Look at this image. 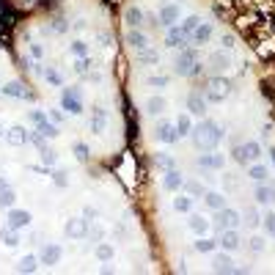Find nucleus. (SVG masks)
Instances as JSON below:
<instances>
[{"mask_svg":"<svg viewBox=\"0 0 275 275\" xmlns=\"http://www.w3.org/2000/svg\"><path fill=\"white\" fill-rule=\"evenodd\" d=\"M192 146L198 151H215L218 149V143L223 140V135L226 132L220 130V124H215V121H209V118H204L201 124H195L192 127Z\"/></svg>","mask_w":275,"mask_h":275,"instance_id":"nucleus-1","label":"nucleus"},{"mask_svg":"<svg viewBox=\"0 0 275 275\" xmlns=\"http://www.w3.org/2000/svg\"><path fill=\"white\" fill-rule=\"evenodd\" d=\"M173 72L182 77H195L201 75V63H198V53L190 47H185L182 53L176 55V63H173Z\"/></svg>","mask_w":275,"mask_h":275,"instance_id":"nucleus-2","label":"nucleus"},{"mask_svg":"<svg viewBox=\"0 0 275 275\" xmlns=\"http://www.w3.org/2000/svg\"><path fill=\"white\" fill-rule=\"evenodd\" d=\"M228 91H231V82H228L226 77H212V80H206L201 94H204L206 102H223L228 96Z\"/></svg>","mask_w":275,"mask_h":275,"instance_id":"nucleus-3","label":"nucleus"},{"mask_svg":"<svg viewBox=\"0 0 275 275\" xmlns=\"http://www.w3.org/2000/svg\"><path fill=\"white\" fill-rule=\"evenodd\" d=\"M61 110H63V113H69V116H80V113H82V91L77 88V85L63 88V94H61Z\"/></svg>","mask_w":275,"mask_h":275,"instance_id":"nucleus-4","label":"nucleus"},{"mask_svg":"<svg viewBox=\"0 0 275 275\" xmlns=\"http://www.w3.org/2000/svg\"><path fill=\"white\" fill-rule=\"evenodd\" d=\"M261 157V146L256 140H248V143H240L234 149V160L240 165H248V163H256Z\"/></svg>","mask_w":275,"mask_h":275,"instance_id":"nucleus-5","label":"nucleus"},{"mask_svg":"<svg viewBox=\"0 0 275 275\" xmlns=\"http://www.w3.org/2000/svg\"><path fill=\"white\" fill-rule=\"evenodd\" d=\"M240 223H242L240 212H234V209H228V206H223V209L215 212V226H218L220 231H226V228H237Z\"/></svg>","mask_w":275,"mask_h":275,"instance_id":"nucleus-6","label":"nucleus"},{"mask_svg":"<svg viewBox=\"0 0 275 275\" xmlns=\"http://www.w3.org/2000/svg\"><path fill=\"white\" fill-rule=\"evenodd\" d=\"M63 234H66L69 240H82V237H88V220H85V218H72V220H66Z\"/></svg>","mask_w":275,"mask_h":275,"instance_id":"nucleus-7","label":"nucleus"},{"mask_svg":"<svg viewBox=\"0 0 275 275\" xmlns=\"http://www.w3.org/2000/svg\"><path fill=\"white\" fill-rule=\"evenodd\" d=\"M165 44H168V47H173V50H185L187 44H190V33H185L179 25H173V28H168Z\"/></svg>","mask_w":275,"mask_h":275,"instance_id":"nucleus-8","label":"nucleus"},{"mask_svg":"<svg viewBox=\"0 0 275 275\" xmlns=\"http://www.w3.org/2000/svg\"><path fill=\"white\" fill-rule=\"evenodd\" d=\"M154 135H157V140H163V143H176L179 140L176 124H171V121H160L157 130H154Z\"/></svg>","mask_w":275,"mask_h":275,"instance_id":"nucleus-9","label":"nucleus"},{"mask_svg":"<svg viewBox=\"0 0 275 275\" xmlns=\"http://www.w3.org/2000/svg\"><path fill=\"white\" fill-rule=\"evenodd\" d=\"M30 212H28V209H8V215H6V223L8 226H14V228H25V226H30Z\"/></svg>","mask_w":275,"mask_h":275,"instance_id":"nucleus-10","label":"nucleus"},{"mask_svg":"<svg viewBox=\"0 0 275 275\" xmlns=\"http://www.w3.org/2000/svg\"><path fill=\"white\" fill-rule=\"evenodd\" d=\"M0 94H3V96H11V99H30V91H28L20 80L6 82V85L0 88Z\"/></svg>","mask_w":275,"mask_h":275,"instance_id":"nucleus-11","label":"nucleus"},{"mask_svg":"<svg viewBox=\"0 0 275 275\" xmlns=\"http://www.w3.org/2000/svg\"><path fill=\"white\" fill-rule=\"evenodd\" d=\"M39 261H41V264H47V267L58 264V261H61V245H55V242L44 245V248H41V253H39Z\"/></svg>","mask_w":275,"mask_h":275,"instance_id":"nucleus-12","label":"nucleus"},{"mask_svg":"<svg viewBox=\"0 0 275 275\" xmlns=\"http://www.w3.org/2000/svg\"><path fill=\"white\" fill-rule=\"evenodd\" d=\"M198 165L201 168H209V171H220L223 165H226V157L223 154H215V151H206L198 157Z\"/></svg>","mask_w":275,"mask_h":275,"instance_id":"nucleus-13","label":"nucleus"},{"mask_svg":"<svg viewBox=\"0 0 275 275\" xmlns=\"http://www.w3.org/2000/svg\"><path fill=\"white\" fill-rule=\"evenodd\" d=\"M187 110H190L192 116H204L206 113V99L201 91H192V94L187 96Z\"/></svg>","mask_w":275,"mask_h":275,"instance_id":"nucleus-14","label":"nucleus"},{"mask_svg":"<svg viewBox=\"0 0 275 275\" xmlns=\"http://www.w3.org/2000/svg\"><path fill=\"white\" fill-rule=\"evenodd\" d=\"M105 127H108V110L94 108V113H91V132H94V135H102Z\"/></svg>","mask_w":275,"mask_h":275,"instance_id":"nucleus-15","label":"nucleus"},{"mask_svg":"<svg viewBox=\"0 0 275 275\" xmlns=\"http://www.w3.org/2000/svg\"><path fill=\"white\" fill-rule=\"evenodd\" d=\"M253 195H256V201H259V204L270 206L275 201V185H264V182H259V185H256V190H253Z\"/></svg>","mask_w":275,"mask_h":275,"instance_id":"nucleus-16","label":"nucleus"},{"mask_svg":"<svg viewBox=\"0 0 275 275\" xmlns=\"http://www.w3.org/2000/svg\"><path fill=\"white\" fill-rule=\"evenodd\" d=\"M6 143L8 146H22V143H28V130L25 127H8L6 130Z\"/></svg>","mask_w":275,"mask_h":275,"instance_id":"nucleus-17","label":"nucleus"},{"mask_svg":"<svg viewBox=\"0 0 275 275\" xmlns=\"http://www.w3.org/2000/svg\"><path fill=\"white\" fill-rule=\"evenodd\" d=\"M182 185H185V179H182V173L176 171V168H171V171H165V179H163V187L168 192H176L182 190Z\"/></svg>","mask_w":275,"mask_h":275,"instance_id":"nucleus-18","label":"nucleus"},{"mask_svg":"<svg viewBox=\"0 0 275 275\" xmlns=\"http://www.w3.org/2000/svg\"><path fill=\"white\" fill-rule=\"evenodd\" d=\"M179 22V6H163L160 8V25L163 28H173Z\"/></svg>","mask_w":275,"mask_h":275,"instance_id":"nucleus-19","label":"nucleus"},{"mask_svg":"<svg viewBox=\"0 0 275 275\" xmlns=\"http://www.w3.org/2000/svg\"><path fill=\"white\" fill-rule=\"evenodd\" d=\"M218 245H223L226 250H237V248H240V234H237V228H226L223 237L218 240Z\"/></svg>","mask_w":275,"mask_h":275,"instance_id":"nucleus-20","label":"nucleus"},{"mask_svg":"<svg viewBox=\"0 0 275 275\" xmlns=\"http://www.w3.org/2000/svg\"><path fill=\"white\" fill-rule=\"evenodd\" d=\"M209 36H212V25H209V22H201V25L190 33V41H192V44H206Z\"/></svg>","mask_w":275,"mask_h":275,"instance_id":"nucleus-21","label":"nucleus"},{"mask_svg":"<svg viewBox=\"0 0 275 275\" xmlns=\"http://www.w3.org/2000/svg\"><path fill=\"white\" fill-rule=\"evenodd\" d=\"M127 44H130L132 50H138V53H140V50H146V47H149V39H146V36L140 33L138 28H132L130 33H127Z\"/></svg>","mask_w":275,"mask_h":275,"instance_id":"nucleus-22","label":"nucleus"},{"mask_svg":"<svg viewBox=\"0 0 275 275\" xmlns=\"http://www.w3.org/2000/svg\"><path fill=\"white\" fill-rule=\"evenodd\" d=\"M143 20H146V14L140 11L138 6H130L127 11H124V22H127L130 28H140V25H143Z\"/></svg>","mask_w":275,"mask_h":275,"instance_id":"nucleus-23","label":"nucleus"},{"mask_svg":"<svg viewBox=\"0 0 275 275\" xmlns=\"http://www.w3.org/2000/svg\"><path fill=\"white\" fill-rule=\"evenodd\" d=\"M20 228H14V226H3L0 228V242H3V245H8V248H14V245H20Z\"/></svg>","mask_w":275,"mask_h":275,"instance_id":"nucleus-24","label":"nucleus"},{"mask_svg":"<svg viewBox=\"0 0 275 275\" xmlns=\"http://www.w3.org/2000/svg\"><path fill=\"white\" fill-rule=\"evenodd\" d=\"M212 270H215V273H237V267H234V261L228 259L226 253L215 256V259H212Z\"/></svg>","mask_w":275,"mask_h":275,"instance_id":"nucleus-25","label":"nucleus"},{"mask_svg":"<svg viewBox=\"0 0 275 275\" xmlns=\"http://www.w3.org/2000/svg\"><path fill=\"white\" fill-rule=\"evenodd\" d=\"M39 264H41V261L36 259V256H22L20 264H17V273H20V275H30V273L39 270Z\"/></svg>","mask_w":275,"mask_h":275,"instance_id":"nucleus-26","label":"nucleus"},{"mask_svg":"<svg viewBox=\"0 0 275 275\" xmlns=\"http://www.w3.org/2000/svg\"><path fill=\"white\" fill-rule=\"evenodd\" d=\"M14 201H17V192H14L8 185H3L0 187V209H11Z\"/></svg>","mask_w":275,"mask_h":275,"instance_id":"nucleus-27","label":"nucleus"},{"mask_svg":"<svg viewBox=\"0 0 275 275\" xmlns=\"http://www.w3.org/2000/svg\"><path fill=\"white\" fill-rule=\"evenodd\" d=\"M215 245H218V240H212V237H206V234H201L198 240H195V250H198V253H212L215 250Z\"/></svg>","mask_w":275,"mask_h":275,"instance_id":"nucleus-28","label":"nucleus"},{"mask_svg":"<svg viewBox=\"0 0 275 275\" xmlns=\"http://www.w3.org/2000/svg\"><path fill=\"white\" fill-rule=\"evenodd\" d=\"M270 176V168L267 165H250V168H248V179H253V182H264V179Z\"/></svg>","mask_w":275,"mask_h":275,"instance_id":"nucleus-29","label":"nucleus"},{"mask_svg":"<svg viewBox=\"0 0 275 275\" xmlns=\"http://www.w3.org/2000/svg\"><path fill=\"white\" fill-rule=\"evenodd\" d=\"M204 204L209 206V209H215V212H218V209H223V206H226V198H223L220 192H204Z\"/></svg>","mask_w":275,"mask_h":275,"instance_id":"nucleus-30","label":"nucleus"},{"mask_svg":"<svg viewBox=\"0 0 275 275\" xmlns=\"http://www.w3.org/2000/svg\"><path fill=\"white\" fill-rule=\"evenodd\" d=\"M185 192L187 195H192V198H204V185L201 182H195V179H185Z\"/></svg>","mask_w":275,"mask_h":275,"instance_id":"nucleus-31","label":"nucleus"},{"mask_svg":"<svg viewBox=\"0 0 275 275\" xmlns=\"http://www.w3.org/2000/svg\"><path fill=\"white\" fill-rule=\"evenodd\" d=\"M209 226H212V223H209L206 218H201V215H192V218H190V228H192L195 234H198V237L209 231Z\"/></svg>","mask_w":275,"mask_h":275,"instance_id":"nucleus-32","label":"nucleus"},{"mask_svg":"<svg viewBox=\"0 0 275 275\" xmlns=\"http://www.w3.org/2000/svg\"><path fill=\"white\" fill-rule=\"evenodd\" d=\"M165 108H168V105H165L163 96H151L149 102H146V110H149L151 116H160V113H165Z\"/></svg>","mask_w":275,"mask_h":275,"instance_id":"nucleus-33","label":"nucleus"},{"mask_svg":"<svg viewBox=\"0 0 275 275\" xmlns=\"http://www.w3.org/2000/svg\"><path fill=\"white\" fill-rule=\"evenodd\" d=\"M113 256H116L113 245H108V242H99V245H96V259L99 261H110Z\"/></svg>","mask_w":275,"mask_h":275,"instance_id":"nucleus-34","label":"nucleus"},{"mask_svg":"<svg viewBox=\"0 0 275 275\" xmlns=\"http://www.w3.org/2000/svg\"><path fill=\"white\" fill-rule=\"evenodd\" d=\"M39 154H41V163L47 165V168H55V163H58V154H55V151L50 149V146H41Z\"/></svg>","mask_w":275,"mask_h":275,"instance_id":"nucleus-35","label":"nucleus"},{"mask_svg":"<svg viewBox=\"0 0 275 275\" xmlns=\"http://www.w3.org/2000/svg\"><path fill=\"white\" fill-rule=\"evenodd\" d=\"M209 63H212V69H226V66H228V55H226V50H220V53H212V55H209Z\"/></svg>","mask_w":275,"mask_h":275,"instance_id":"nucleus-36","label":"nucleus"},{"mask_svg":"<svg viewBox=\"0 0 275 275\" xmlns=\"http://www.w3.org/2000/svg\"><path fill=\"white\" fill-rule=\"evenodd\" d=\"M173 209H176V212H190V209H192V198H190V195H176V198H173Z\"/></svg>","mask_w":275,"mask_h":275,"instance_id":"nucleus-37","label":"nucleus"},{"mask_svg":"<svg viewBox=\"0 0 275 275\" xmlns=\"http://www.w3.org/2000/svg\"><path fill=\"white\" fill-rule=\"evenodd\" d=\"M69 53L75 55V58H85V55H88V44H85V41H72V44H69Z\"/></svg>","mask_w":275,"mask_h":275,"instance_id":"nucleus-38","label":"nucleus"},{"mask_svg":"<svg viewBox=\"0 0 275 275\" xmlns=\"http://www.w3.org/2000/svg\"><path fill=\"white\" fill-rule=\"evenodd\" d=\"M154 163H157L160 171H171V168H176V163H173L171 154H157V157H154Z\"/></svg>","mask_w":275,"mask_h":275,"instance_id":"nucleus-39","label":"nucleus"},{"mask_svg":"<svg viewBox=\"0 0 275 275\" xmlns=\"http://www.w3.org/2000/svg\"><path fill=\"white\" fill-rule=\"evenodd\" d=\"M36 130H39L44 138H55V135H58V124H53V121L47 118V121H41L39 127H36Z\"/></svg>","mask_w":275,"mask_h":275,"instance_id":"nucleus-40","label":"nucleus"},{"mask_svg":"<svg viewBox=\"0 0 275 275\" xmlns=\"http://www.w3.org/2000/svg\"><path fill=\"white\" fill-rule=\"evenodd\" d=\"M176 132H179V138H182V135H190V132H192L190 116H179L176 118Z\"/></svg>","mask_w":275,"mask_h":275,"instance_id":"nucleus-41","label":"nucleus"},{"mask_svg":"<svg viewBox=\"0 0 275 275\" xmlns=\"http://www.w3.org/2000/svg\"><path fill=\"white\" fill-rule=\"evenodd\" d=\"M245 223L250 228H256L261 223V215H259V209H256V206H248V212H245Z\"/></svg>","mask_w":275,"mask_h":275,"instance_id":"nucleus-42","label":"nucleus"},{"mask_svg":"<svg viewBox=\"0 0 275 275\" xmlns=\"http://www.w3.org/2000/svg\"><path fill=\"white\" fill-rule=\"evenodd\" d=\"M75 157L80 160V163H88V157H91V149H88V143H75Z\"/></svg>","mask_w":275,"mask_h":275,"instance_id":"nucleus-43","label":"nucleus"},{"mask_svg":"<svg viewBox=\"0 0 275 275\" xmlns=\"http://www.w3.org/2000/svg\"><path fill=\"white\" fill-rule=\"evenodd\" d=\"M198 25H201V17H195V14H192V17H187V20L182 22V25H179V28H182L185 33H192V30H195V28H198Z\"/></svg>","mask_w":275,"mask_h":275,"instance_id":"nucleus-44","label":"nucleus"},{"mask_svg":"<svg viewBox=\"0 0 275 275\" xmlns=\"http://www.w3.org/2000/svg\"><path fill=\"white\" fill-rule=\"evenodd\" d=\"M44 140H47V138L41 135V132H39V130H33V132H28V143H33V146H36V149H41V146H47V143H44Z\"/></svg>","mask_w":275,"mask_h":275,"instance_id":"nucleus-45","label":"nucleus"},{"mask_svg":"<svg viewBox=\"0 0 275 275\" xmlns=\"http://www.w3.org/2000/svg\"><path fill=\"white\" fill-rule=\"evenodd\" d=\"M50 176H53V182H55V185H58V187H66V185H69L66 171H63V168H55V171L50 173Z\"/></svg>","mask_w":275,"mask_h":275,"instance_id":"nucleus-46","label":"nucleus"},{"mask_svg":"<svg viewBox=\"0 0 275 275\" xmlns=\"http://www.w3.org/2000/svg\"><path fill=\"white\" fill-rule=\"evenodd\" d=\"M28 121L39 127L41 121H47V113H44V110H28Z\"/></svg>","mask_w":275,"mask_h":275,"instance_id":"nucleus-47","label":"nucleus"},{"mask_svg":"<svg viewBox=\"0 0 275 275\" xmlns=\"http://www.w3.org/2000/svg\"><path fill=\"white\" fill-rule=\"evenodd\" d=\"M102 237H105V228L99 226V223H94V226H88V240H94V242H102Z\"/></svg>","mask_w":275,"mask_h":275,"instance_id":"nucleus-48","label":"nucleus"},{"mask_svg":"<svg viewBox=\"0 0 275 275\" xmlns=\"http://www.w3.org/2000/svg\"><path fill=\"white\" fill-rule=\"evenodd\" d=\"M261 226H264V231H267V234H275V215L267 212L264 218H261Z\"/></svg>","mask_w":275,"mask_h":275,"instance_id":"nucleus-49","label":"nucleus"},{"mask_svg":"<svg viewBox=\"0 0 275 275\" xmlns=\"http://www.w3.org/2000/svg\"><path fill=\"white\" fill-rule=\"evenodd\" d=\"M154 61H157V53H149V50L138 53V63H154Z\"/></svg>","mask_w":275,"mask_h":275,"instance_id":"nucleus-50","label":"nucleus"},{"mask_svg":"<svg viewBox=\"0 0 275 275\" xmlns=\"http://www.w3.org/2000/svg\"><path fill=\"white\" fill-rule=\"evenodd\" d=\"M88 66H91V58L85 55V58H77V63H75V69L80 72V75H88Z\"/></svg>","mask_w":275,"mask_h":275,"instance_id":"nucleus-51","label":"nucleus"},{"mask_svg":"<svg viewBox=\"0 0 275 275\" xmlns=\"http://www.w3.org/2000/svg\"><path fill=\"white\" fill-rule=\"evenodd\" d=\"M44 77H47V80L53 82V85H61V82H63V77L58 75V72H55V69H44Z\"/></svg>","mask_w":275,"mask_h":275,"instance_id":"nucleus-52","label":"nucleus"},{"mask_svg":"<svg viewBox=\"0 0 275 275\" xmlns=\"http://www.w3.org/2000/svg\"><path fill=\"white\" fill-rule=\"evenodd\" d=\"M149 85L151 88H165V85H168V77H163V75H154V77H149Z\"/></svg>","mask_w":275,"mask_h":275,"instance_id":"nucleus-53","label":"nucleus"},{"mask_svg":"<svg viewBox=\"0 0 275 275\" xmlns=\"http://www.w3.org/2000/svg\"><path fill=\"white\" fill-rule=\"evenodd\" d=\"M66 28H69L66 20H61V17H58V20H53V33H66Z\"/></svg>","mask_w":275,"mask_h":275,"instance_id":"nucleus-54","label":"nucleus"},{"mask_svg":"<svg viewBox=\"0 0 275 275\" xmlns=\"http://www.w3.org/2000/svg\"><path fill=\"white\" fill-rule=\"evenodd\" d=\"M248 248H250L253 253H261V250H264V240H261V237H253V240L248 242Z\"/></svg>","mask_w":275,"mask_h":275,"instance_id":"nucleus-55","label":"nucleus"},{"mask_svg":"<svg viewBox=\"0 0 275 275\" xmlns=\"http://www.w3.org/2000/svg\"><path fill=\"white\" fill-rule=\"evenodd\" d=\"M220 44H223V50H231L234 44H237V39H234L231 33H223V36H220Z\"/></svg>","mask_w":275,"mask_h":275,"instance_id":"nucleus-56","label":"nucleus"},{"mask_svg":"<svg viewBox=\"0 0 275 275\" xmlns=\"http://www.w3.org/2000/svg\"><path fill=\"white\" fill-rule=\"evenodd\" d=\"M47 118L53 124H61L63 121V113H61V110H47Z\"/></svg>","mask_w":275,"mask_h":275,"instance_id":"nucleus-57","label":"nucleus"},{"mask_svg":"<svg viewBox=\"0 0 275 275\" xmlns=\"http://www.w3.org/2000/svg\"><path fill=\"white\" fill-rule=\"evenodd\" d=\"M82 218H85V220H96V218H99V212H96L94 206H85V209H82Z\"/></svg>","mask_w":275,"mask_h":275,"instance_id":"nucleus-58","label":"nucleus"},{"mask_svg":"<svg viewBox=\"0 0 275 275\" xmlns=\"http://www.w3.org/2000/svg\"><path fill=\"white\" fill-rule=\"evenodd\" d=\"M226 187H228V190H237V187H240V182H237L231 173H226Z\"/></svg>","mask_w":275,"mask_h":275,"instance_id":"nucleus-59","label":"nucleus"},{"mask_svg":"<svg viewBox=\"0 0 275 275\" xmlns=\"http://www.w3.org/2000/svg\"><path fill=\"white\" fill-rule=\"evenodd\" d=\"M30 53H33V58H41V55H44V47H41V44H30Z\"/></svg>","mask_w":275,"mask_h":275,"instance_id":"nucleus-60","label":"nucleus"},{"mask_svg":"<svg viewBox=\"0 0 275 275\" xmlns=\"http://www.w3.org/2000/svg\"><path fill=\"white\" fill-rule=\"evenodd\" d=\"M270 157H273V163H275V149H273V151H270Z\"/></svg>","mask_w":275,"mask_h":275,"instance_id":"nucleus-61","label":"nucleus"},{"mask_svg":"<svg viewBox=\"0 0 275 275\" xmlns=\"http://www.w3.org/2000/svg\"><path fill=\"white\" fill-rule=\"evenodd\" d=\"M3 185H6V179H0V187H3Z\"/></svg>","mask_w":275,"mask_h":275,"instance_id":"nucleus-62","label":"nucleus"}]
</instances>
